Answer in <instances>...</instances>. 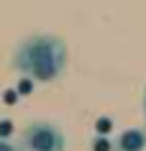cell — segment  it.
I'll list each match as a JSON object with an SVG mask.
<instances>
[{"label":"cell","instance_id":"3","mask_svg":"<svg viewBox=\"0 0 146 151\" xmlns=\"http://www.w3.org/2000/svg\"><path fill=\"white\" fill-rule=\"evenodd\" d=\"M144 149H146L144 128H128L118 136V151H144Z\"/></svg>","mask_w":146,"mask_h":151},{"label":"cell","instance_id":"1","mask_svg":"<svg viewBox=\"0 0 146 151\" xmlns=\"http://www.w3.org/2000/svg\"><path fill=\"white\" fill-rule=\"evenodd\" d=\"M10 67L31 82H54L67 69V44L54 33H31L16 46Z\"/></svg>","mask_w":146,"mask_h":151},{"label":"cell","instance_id":"2","mask_svg":"<svg viewBox=\"0 0 146 151\" xmlns=\"http://www.w3.org/2000/svg\"><path fill=\"white\" fill-rule=\"evenodd\" d=\"M18 149L21 151H64L67 149V136L62 133V128H57L54 123L31 120V123L21 131Z\"/></svg>","mask_w":146,"mask_h":151},{"label":"cell","instance_id":"4","mask_svg":"<svg viewBox=\"0 0 146 151\" xmlns=\"http://www.w3.org/2000/svg\"><path fill=\"white\" fill-rule=\"evenodd\" d=\"M0 151H21L16 146V143H10L8 138H3V136H0Z\"/></svg>","mask_w":146,"mask_h":151},{"label":"cell","instance_id":"5","mask_svg":"<svg viewBox=\"0 0 146 151\" xmlns=\"http://www.w3.org/2000/svg\"><path fill=\"white\" fill-rule=\"evenodd\" d=\"M141 110H144V118H146V90H144V100H141Z\"/></svg>","mask_w":146,"mask_h":151}]
</instances>
